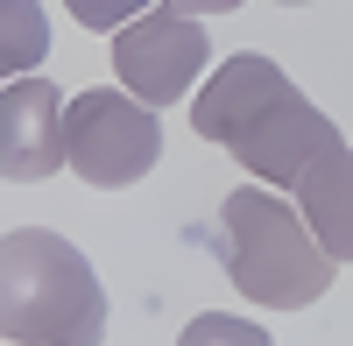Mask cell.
Returning a JSON list of instances; mask_svg holds the SVG:
<instances>
[{
	"label": "cell",
	"mask_w": 353,
	"mask_h": 346,
	"mask_svg": "<svg viewBox=\"0 0 353 346\" xmlns=\"http://www.w3.org/2000/svg\"><path fill=\"white\" fill-rule=\"evenodd\" d=\"M191 128L205 141H219L241 170H254V184H276V191H297V177L318 163V149L339 141L332 113H318L297 85L283 78V64L261 57V50L226 57V64L198 85Z\"/></svg>",
	"instance_id": "obj_1"
},
{
	"label": "cell",
	"mask_w": 353,
	"mask_h": 346,
	"mask_svg": "<svg viewBox=\"0 0 353 346\" xmlns=\"http://www.w3.org/2000/svg\"><path fill=\"white\" fill-rule=\"evenodd\" d=\"M219 269L241 297L269 304V311H311L318 297L332 290V254L325 241L304 226V212L276 198V184H241L219 205Z\"/></svg>",
	"instance_id": "obj_2"
},
{
	"label": "cell",
	"mask_w": 353,
	"mask_h": 346,
	"mask_svg": "<svg viewBox=\"0 0 353 346\" xmlns=\"http://www.w3.org/2000/svg\"><path fill=\"white\" fill-rule=\"evenodd\" d=\"M0 339L8 346H99L106 339L99 276L50 226H14L0 241Z\"/></svg>",
	"instance_id": "obj_3"
},
{
	"label": "cell",
	"mask_w": 353,
	"mask_h": 346,
	"mask_svg": "<svg viewBox=\"0 0 353 346\" xmlns=\"http://www.w3.org/2000/svg\"><path fill=\"white\" fill-rule=\"evenodd\" d=\"M64 149H71V170L99 191L141 184L163 156L156 106H141L134 92H78L64 106Z\"/></svg>",
	"instance_id": "obj_4"
},
{
	"label": "cell",
	"mask_w": 353,
	"mask_h": 346,
	"mask_svg": "<svg viewBox=\"0 0 353 346\" xmlns=\"http://www.w3.org/2000/svg\"><path fill=\"white\" fill-rule=\"evenodd\" d=\"M205 57H212L205 21L184 14L176 0H170V8H149V14L128 21V28H113V71H121V85H128L141 106H176V99H191Z\"/></svg>",
	"instance_id": "obj_5"
},
{
	"label": "cell",
	"mask_w": 353,
	"mask_h": 346,
	"mask_svg": "<svg viewBox=\"0 0 353 346\" xmlns=\"http://www.w3.org/2000/svg\"><path fill=\"white\" fill-rule=\"evenodd\" d=\"M64 106L71 99L50 78H8V92H0V177L8 184H43L71 163Z\"/></svg>",
	"instance_id": "obj_6"
},
{
	"label": "cell",
	"mask_w": 353,
	"mask_h": 346,
	"mask_svg": "<svg viewBox=\"0 0 353 346\" xmlns=\"http://www.w3.org/2000/svg\"><path fill=\"white\" fill-rule=\"evenodd\" d=\"M297 212L325 241L332 262H353V149H346V134L332 149H318V163L297 177Z\"/></svg>",
	"instance_id": "obj_7"
},
{
	"label": "cell",
	"mask_w": 353,
	"mask_h": 346,
	"mask_svg": "<svg viewBox=\"0 0 353 346\" xmlns=\"http://www.w3.org/2000/svg\"><path fill=\"white\" fill-rule=\"evenodd\" d=\"M50 57V21L36 0H0V71L8 78H36V64Z\"/></svg>",
	"instance_id": "obj_8"
},
{
	"label": "cell",
	"mask_w": 353,
	"mask_h": 346,
	"mask_svg": "<svg viewBox=\"0 0 353 346\" xmlns=\"http://www.w3.org/2000/svg\"><path fill=\"white\" fill-rule=\"evenodd\" d=\"M176 346H276L269 332H261L254 318H233V311H205V318L184 325V339Z\"/></svg>",
	"instance_id": "obj_9"
},
{
	"label": "cell",
	"mask_w": 353,
	"mask_h": 346,
	"mask_svg": "<svg viewBox=\"0 0 353 346\" xmlns=\"http://www.w3.org/2000/svg\"><path fill=\"white\" fill-rule=\"evenodd\" d=\"M64 8L85 21V28H128V21H141L156 8V0H64Z\"/></svg>",
	"instance_id": "obj_10"
},
{
	"label": "cell",
	"mask_w": 353,
	"mask_h": 346,
	"mask_svg": "<svg viewBox=\"0 0 353 346\" xmlns=\"http://www.w3.org/2000/svg\"><path fill=\"white\" fill-rule=\"evenodd\" d=\"M176 8H184V14H198V21H205V14H233V8H248V0H176Z\"/></svg>",
	"instance_id": "obj_11"
},
{
	"label": "cell",
	"mask_w": 353,
	"mask_h": 346,
	"mask_svg": "<svg viewBox=\"0 0 353 346\" xmlns=\"http://www.w3.org/2000/svg\"><path fill=\"white\" fill-rule=\"evenodd\" d=\"M276 8H311V0H276Z\"/></svg>",
	"instance_id": "obj_12"
}]
</instances>
